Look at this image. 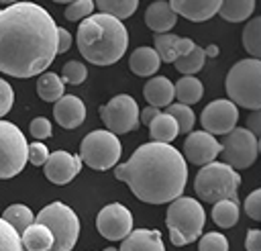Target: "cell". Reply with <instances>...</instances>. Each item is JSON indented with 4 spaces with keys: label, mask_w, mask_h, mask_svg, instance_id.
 <instances>
[{
    "label": "cell",
    "mask_w": 261,
    "mask_h": 251,
    "mask_svg": "<svg viewBox=\"0 0 261 251\" xmlns=\"http://www.w3.org/2000/svg\"><path fill=\"white\" fill-rule=\"evenodd\" d=\"M202 94H204V86H202V82H200L198 78H194V76H184V78H179L177 84L173 86V96H175L181 104H188V106L200 102Z\"/></svg>",
    "instance_id": "obj_23"
},
{
    "label": "cell",
    "mask_w": 261,
    "mask_h": 251,
    "mask_svg": "<svg viewBox=\"0 0 261 251\" xmlns=\"http://www.w3.org/2000/svg\"><path fill=\"white\" fill-rule=\"evenodd\" d=\"M94 12V0H73L65 8V18L67 20H82Z\"/></svg>",
    "instance_id": "obj_36"
},
{
    "label": "cell",
    "mask_w": 261,
    "mask_h": 251,
    "mask_svg": "<svg viewBox=\"0 0 261 251\" xmlns=\"http://www.w3.org/2000/svg\"><path fill=\"white\" fill-rule=\"evenodd\" d=\"M69 47H71V35L65 29L57 27V53H65Z\"/></svg>",
    "instance_id": "obj_43"
},
{
    "label": "cell",
    "mask_w": 261,
    "mask_h": 251,
    "mask_svg": "<svg viewBox=\"0 0 261 251\" xmlns=\"http://www.w3.org/2000/svg\"><path fill=\"white\" fill-rule=\"evenodd\" d=\"M57 55V24L35 2L0 10V71L12 78L43 73Z\"/></svg>",
    "instance_id": "obj_1"
},
{
    "label": "cell",
    "mask_w": 261,
    "mask_h": 251,
    "mask_svg": "<svg viewBox=\"0 0 261 251\" xmlns=\"http://www.w3.org/2000/svg\"><path fill=\"white\" fill-rule=\"evenodd\" d=\"M37 222L45 224L53 235V245L49 251H71L77 243L80 220L75 212L63 202H51L37 214Z\"/></svg>",
    "instance_id": "obj_7"
},
{
    "label": "cell",
    "mask_w": 261,
    "mask_h": 251,
    "mask_svg": "<svg viewBox=\"0 0 261 251\" xmlns=\"http://www.w3.org/2000/svg\"><path fill=\"white\" fill-rule=\"evenodd\" d=\"M147 127H149L151 139H153V141H159V143H169V141H173V139L179 135L177 122H175L167 112H159Z\"/></svg>",
    "instance_id": "obj_24"
},
{
    "label": "cell",
    "mask_w": 261,
    "mask_h": 251,
    "mask_svg": "<svg viewBox=\"0 0 261 251\" xmlns=\"http://www.w3.org/2000/svg\"><path fill=\"white\" fill-rule=\"evenodd\" d=\"M94 6H98V10L102 14H110L118 20L128 18L135 14L139 0H94Z\"/></svg>",
    "instance_id": "obj_27"
},
{
    "label": "cell",
    "mask_w": 261,
    "mask_h": 251,
    "mask_svg": "<svg viewBox=\"0 0 261 251\" xmlns=\"http://www.w3.org/2000/svg\"><path fill=\"white\" fill-rule=\"evenodd\" d=\"M255 10V0H220L218 12L228 22H241Z\"/></svg>",
    "instance_id": "obj_25"
},
{
    "label": "cell",
    "mask_w": 261,
    "mask_h": 251,
    "mask_svg": "<svg viewBox=\"0 0 261 251\" xmlns=\"http://www.w3.org/2000/svg\"><path fill=\"white\" fill-rule=\"evenodd\" d=\"M245 249H247V251H261V231L251 229V231L247 233Z\"/></svg>",
    "instance_id": "obj_42"
},
{
    "label": "cell",
    "mask_w": 261,
    "mask_h": 251,
    "mask_svg": "<svg viewBox=\"0 0 261 251\" xmlns=\"http://www.w3.org/2000/svg\"><path fill=\"white\" fill-rule=\"evenodd\" d=\"M204 61H206V55H204V49L194 45V49L188 53V55H181L173 61L175 69L184 76H194L196 71H200L204 67Z\"/></svg>",
    "instance_id": "obj_30"
},
{
    "label": "cell",
    "mask_w": 261,
    "mask_h": 251,
    "mask_svg": "<svg viewBox=\"0 0 261 251\" xmlns=\"http://www.w3.org/2000/svg\"><path fill=\"white\" fill-rule=\"evenodd\" d=\"M37 94L41 100L45 102H55L63 96V82L57 73L49 71V73H43L39 80H37Z\"/></svg>",
    "instance_id": "obj_28"
},
{
    "label": "cell",
    "mask_w": 261,
    "mask_h": 251,
    "mask_svg": "<svg viewBox=\"0 0 261 251\" xmlns=\"http://www.w3.org/2000/svg\"><path fill=\"white\" fill-rule=\"evenodd\" d=\"M194 41L190 39V37H177V43H175V51H177V57H181V55H188L192 49H194ZM175 57V59H177Z\"/></svg>",
    "instance_id": "obj_44"
},
{
    "label": "cell",
    "mask_w": 261,
    "mask_h": 251,
    "mask_svg": "<svg viewBox=\"0 0 261 251\" xmlns=\"http://www.w3.org/2000/svg\"><path fill=\"white\" fill-rule=\"evenodd\" d=\"M200 251H228V241L222 233H206L200 243H198Z\"/></svg>",
    "instance_id": "obj_37"
},
{
    "label": "cell",
    "mask_w": 261,
    "mask_h": 251,
    "mask_svg": "<svg viewBox=\"0 0 261 251\" xmlns=\"http://www.w3.org/2000/svg\"><path fill=\"white\" fill-rule=\"evenodd\" d=\"M53 116L63 129H75L86 118V104L77 96L63 94L59 100H55Z\"/></svg>",
    "instance_id": "obj_16"
},
{
    "label": "cell",
    "mask_w": 261,
    "mask_h": 251,
    "mask_svg": "<svg viewBox=\"0 0 261 251\" xmlns=\"http://www.w3.org/2000/svg\"><path fill=\"white\" fill-rule=\"evenodd\" d=\"M86 76H88V69L82 61H67L61 69V82L71 84V86L82 84L86 80Z\"/></svg>",
    "instance_id": "obj_35"
},
{
    "label": "cell",
    "mask_w": 261,
    "mask_h": 251,
    "mask_svg": "<svg viewBox=\"0 0 261 251\" xmlns=\"http://www.w3.org/2000/svg\"><path fill=\"white\" fill-rule=\"evenodd\" d=\"M53 2H59V4H65V2H73V0H53Z\"/></svg>",
    "instance_id": "obj_49"
},
{
    "label": "cell",
    "mask_w": 261,
    "mask_h": 251,
    "mask_svg": "<svg viewBox=\"0 0 261 251\" xmlns=\"http://www.w3.org/2000/svg\"><path fill=\"white\" fill-rule=\"evenodd\" d=\"M122 153V145L110 131H92L84 137L80 145V159L98 171L110 169L118 163Z\"/></svg>",
    "instance_id": "obj_8"
},
{
    "label": "cell",
    "mask_w": 261,
    "mask_h": 251,
    "mask_svg": "<svg viewBox=\"0 0 261 251\" xmlns=\"http://www.w3.org/2000/svg\"><path fill=\"white\" fill-rule=\"evenodd\" d=\"M29 131H31V135H33L35 139H47V137L53 135L51 122H49L45 116H37V118H33L31 124H29Z\"/></svg>",
    "instance_id": "obj_38"
},
{
    "label": "cell",
    "mask_w": 261,
    "mask_h": 251,
    "mask_svg": "<svg viewBox=\"0 0 261 251\" xmlns=\"http://www.w3.org/2000/svg\"><path fill=\"white\" fill-rule=\"evenodd\" d=\"M220 153V143L214 139V135L206 131L190 133L184 143V159H188L194 165H206Z\"/></svg>",
    "instance_id": "obj_14"
},
{
    "label": "cell",
    "mask_w": 261,
    "mask_h": 251,
    "mask_svg": "<svg viewBox=\"0 0 261 251\" xmlns=\"http://www.w3.org/2000/svg\"><path fill=\"white\" fill-rule=\"evenodd\" d=\"M2 218L20 235L29 224H33V218H35V216H33L31 208L24 206V204H10V206L4 210Z\"/></svg>",
    "instance_id": "obj_29"
},
{
    "label": "cell",
    "mask_w": 261,
    "mask_h": 251,
    "mask_svg": "<svg viewBox=\"0 0 261 251\" xmlns=\"http://www.w3.org/2000/svg\"><path fill=\"white\" fill-rule=\"evenodd\" d=\"M104 251H118V249H114V247H106Z\"/></svg>",
    "instance_id": "obj_50"
},
{
    "label": "cell",
    "mask_w": 261,
    "mask_h": 251,
    "mask_svg": "<svg viewBox=\"0 0 261 251\" xmlns=\"http://www.w3.org/2000/svg\"><path fill=\"white\" fill-rule=\"evenodd\" d=\"M212 220L220 229H230L239 220V202L237 200H218L212 208Z\"/></svg>",
    "instance_id": "obj_26"
},
{
    "label": "cell",
    "mask_w": 261,
    "mask_h": 251,
    "mask_svg": "<svg viewBox=\"0 0 261 251\" xmlns=\"http://www.w3.org/2000/svg\"><path fill=\"white\" fill-rule=\"evenodd\" d=\"M241 175L237 169L222 161H210L202 165V169L196 175L194 192L204 202H218V200H237Z\"/></svg>",
    "instance_id": "obj_6"
},
{
    "label": "cell",
    "mask_w": 261,
    "mask_h": 251,
    "mask_svg": "<svg viewBox=\"0 0 261 251\" xmlns=\"http://www.w3.org/2000/svg\"><path fill=\"white\" fill-rule=\"evenodd\" d=\"M218 155H222V163L230 165L232 169H247L255 163L259 155V141L251 131L234 127L230 133H226V139L220 143Z\"/></svg>",
    "instance_id": "obj_10"
},
{
    "label": "cell",
    "mask_w": 261,
    "mask_h": 251,
    "mask_svg": "<svg viewBox=\"0 0 261 251\" xmlns=\"http://www.w3.org/2000/svg\"><path fill=\"white\" fill-rule=\"evenodd\" d=\"M245 212L253 220H261V190H253L245 198Z\"/></svg>",
    "instance_id": "obj_39"
},
{
    "label": "cell",
    "mask_w": 261,
    "mask_h": 251,
    "mask_svg": "<svg viewBox=\"0 0 261 251\" xmlns=\"http://www.w3.org/2000/svg\"><path fill=\"white\" fill-rule=\"evenodd\" d=\"M175 43H177V35H171V33H157L155 35V41H153V49L155 53L159 55V59L163 63H173L175 57H177V51H175Z\"/></svg>",
    "instance_id": "obj_31"
},
{
    "label": "cell",
    "mask_w": 261,
    "mask_h": 251,
    "mask_svg": "<svg viewBox=\"0 0 261 251\" xmlns=\"http://www.w3.org/2000/svg\"><path fill=\"white\" fill-rule=\"evenodd\" d=\"M204 220H206L204 208L194 198L177 196L175 200H171L165 214V224L169 229L171 243L179 247L196 241L202 235Z\"/></svg>",
    "instance_id": "obj_5"
},
{
    "label": "cell",
    "mask_w": 261,
    "mask_h": 251,
    "mask_svg": "<svg viewBox=\"0 0 261 251\" xmlns=\"http://www.w3.org/2000/svg\"><path fill=\"white\" fill-rule=\"evenodd\" d=\"M77 49L94 65L116 63L128 45L126 27L110 14H90L77 27Z\"/></svg>",
    "instance_id": "obj_3"
},
{
    "label": "cell",
    "mask_w": 261,
    "mask_h": 251,
    "mask_svg": "<svg viewBox=\"0 0 261 251\" xmlns=\"http://www.w3.org/2000/svg\"><path fill=\"white\" fill-rule=\"evenodd\" d=\"M96 229L108 241H122L133 231V214L120 202L106 204L96 216Z\"/></svg>",
    "instance_id": "obj_12"
},
{
    "label": "cell",
    "mask_w": 261,
    "mask_h": 251,
    "mask_svg": "<svg viewBox=\"0 0 261 251\" xmlns=\"http://www.w3.org/2000/svg\"><path fill=\"white\" fill-rule=\"evenodd\" d=\"M159 65H161V59L153 47H139L130 53V59H128L130 71L137 76H143V78L153 76L159 69Z\"/></svg>",
    "instance_id": "obj_22"
},
{
    "label": "cell",
    "mask_w": 261,
    "mask_h": 251,
    "mask_svg": "<svg viewBox=\"0 0 261 251\" xmlns=\"http://www.w3.org/2000/svg\"><path fill=\"white\" fill-rule=\"evenodd\" d=\"M175 20L177 14L165 0H155L145 10V24L155 33H169V29L175 27Z\"/></svg>",
    "instance_id": "obj_18"
},
{
    "label": "cell",
    "mask_w": 261,
    "mask_h": 251,
    "mask_svg": "<svg viewBox=\"0 0 261 251\" xmlns=\"http://www.w3.org/2000/svg\"><path fill=\"white\" fill-rule=\"evenodd\" d=\"M243 45L251 53V57L259 59L261 55V18L255 16L243 31Z\"/></svg>",
    "instance_id": "obj_32"
},
{
    "label": "cell",
    "mask_w": 261,
    "mask_h": 251,
    "mask_svg": "<svg viewBox=\"0 0 261 251\" xmlns=\"http://www.w3.org/2000/svg\"><path fill=\"white\" fill-rule=\"evenodd\" d=\"M114 175L147 204H163L181 196L188 182L184 155L169 143H145L128 161L114 167Z\"/></svg>",
    "instance_id": "obj_2"
},
{
    "label": "cell",
    "mask_w": 261,
    "mask_h": 251,
    "mask_svg": "<svg viewBox=\"0 0 261 251\" xmlns=\"http://www.w3.org/2000/svg\"><path fill=\"white\" fill-rule=\"evenodd\" d=\"M49 157V151L45 147V143H31L29 151H27V161H31L33 165H43Z\"/></svg>",
    "instance_id": "obj_40"
},
{
    "label": "cell",
    "mask_w": 261,
    "mask_h": 251,
    "mask_svg": "<svg viewBox=\"0 0 261 251\" xmlns=\"http://www.w3.org/2000/svg\"><path fill=\"white\" fill-rule=\"evenodd\" d=\"M20 243L24 251H49L53 245V235L45 224L35 222L20 233Z\"/></svg>",
    "instance_id": "obj_21"
},
{
    "label": "cell",
    "mask_w": 261,
    "mask_h": 251,
    "mask_svg": "<svg viewBox=\"0 0 261 251\" xmlns=\"http://www.w3.org/2000/svg\"><path fill=\"white\" fill-rule=\"evenodd\" d=\"M239 120V108L230 100H214L210 102L200 116V122L206 133L210 135H226L237 127Z\"/></svg>",
    "instance_id": "obj_13"
},
{
    "label": "cell",
    "mask_w": 261,
    "mask_h": 251,
    "mask_svg": "<svg viewBox=\"0 0 261 251\" xmlns=\"http://www.w3.org/2000/svg\"><path fill=\"white\" fill-rule=\"evenodd\" d=\"M204 55H206V57H216V55H218V47H216V45H208V47L204 49Z\"/></svg>",
    "instance_id": "obj_47"
},
{
    "label": "cell",
    "mask_w": 261,
    "mask_h": 251,
    "mask_svg": "<svg viewBox=\"0 0 261 251\" xmlns=\"http://www.w3.org/2000/svg\"><path fill=\"white\" fill-rule=\"evenodd\" d=\"M143 96L149 102V106H155V108L167 106L173 100V84L165 76H155V78L147 80V84L143 88Z\"/></svg>",
    "instance_id": "obj_20"
},
{
    "label": "cell",
    "mask_w": 261,
    "mask_h": 251,
    "mask_svg": "<svg viewBox=\"0 0 261 251\" xmlns=\"http://www.w3.org/2000/svg\"><path fill=\"white\" fill-rule=\"evenodd\" d=\"M0 251H24L20 235L4 218H0Z\"/></svg>",
    "instance_id": "obj_34"
},
{
    "label": "cell",
    "mask_w": 261,
    "mask_h": 251,
    "mask_svg": "<svg viewBox=\"0 0 261 251\" xmlns=\"http://www.w3.org/2000/svg\"><path fill=\"white\" fill-rule=\"evenodd\" d=\"M29 143L18 127L0 118V180L14 178L27 165Z\"/></svg>",
    "instance_id": "obj_9"
},
{
    "label": "cell",
    "mask_w": 261,
    "mask_h": 251,
    "mask_svg": "<svg viewBox=\"0 0 261 251\" xmlns=\"http://www.w3.org/2000/svg\"><path fill=\"white\" fill-rule=\"evenodd\" d=\"M161 110L159 108H155V106H147V108H143V110H139V122H143V124H149L157 114H159Z\"/></svg>",
    "instance_id": "obj_46"
},
{
    "label": "cell",
    "mask_w": 261,
    "mask_h": 251,
    "mask_svg": "<svg viewBox=\"0 0 261 251\" xmlns=\"http://www.w3.org/2000/svg\"><path fill=\"white\" fill-rule=\"evenodd\" d=\"M247 131H251L255 137L261 135V110H253V114L249 116V129Z\"/></svg>",
    "instance_id": "obj_45"
},
{
    "label": "cell",
    "mask_w": 261,
    "mask_h": 251,
    "mask_svg": "<svg viewBox=\"0 0 261 251\" xmlns=\"http://www.w3.org/2000/svg\"><path fill=\"white\" fill-rule=\"evenodd\" d=\"M45 165V178L57 186L69 184L82 169V159L80 155H71L67 151H55L49 153Z\"/></svg>",
    "instance_id": "obj_15"
},
{
    "label": "cell",
    "mask_w": 261,
    "mask_h": 251,
    "mask_svg": "<svg viewBox=\"0 0 261 251\" xmlns=\"http://www.w3.org/2000/svg\"><path fill=\"white\" fill-rule=\"evenodd\" d=\"M12 102H14V94H12V88L6 80L0 78V118L12 108Z\"/></svg>",
    "instance_id": "obj_41"
},
{
    "label": "cell",
    "mask_w": 261,
    "mask_h": 251,
    "mask_svg": "<svg viewBox=\"0 0 261 251\" xmlns=\"http://www.w3.org/2000/svg\"><path fill=\"white\" fill-rule=\"evenodd\" d=\"M226 94L232 104L245 106L249 110L261 108V61L255 57L237 61L224 82Z\"/></svg>",
    "instance_id": "obj_4"
},
{
    "label": "cell",
    "mask_w": 261,
    "mask_h": 251,
    "mask_svg": "<svg viewBox=\"0 0 261 251\" xmlns=\"http://www.w3.org/2000/svg\"><path fill=\"white\" fill-rule=\"evenodd\" d=\"M169 6L175 14L194 22H202L218 12L220 0H169Z\"/></svg>",
    "instance_id": "obj_17"
},
{
    "label": "cell",
    "mask_w": 261,
    "mask_h": 251,
    "mask_svg": "<svg viewBox=\"0 0 261 251\" xmlns=\"http://www.w3.org/2000/svg\"><path fill=\"white\" fill-rule=\"evenodd\" d=\"M100 118L106 131L114 135H122L139 127V106L133 96L118 94L112 100H108L104 106H100Z\"/></svg>",
    "instance_id": "obj_11"
},
{
    "label": "cell",
    "mask_w": 261,
    "mask_h": 251,
    "mask_svg": "<svg viewBox=\"0 0 261 251\" xmlns=\"http://www.w3.org/2000/svg\"><path fill=\"white\" fill-rule=\"evenodd\" d=\"M16 2H18V0H0V4H8V6H10V4H16Z\"/></svg>",
    "instance_id": "obj_48"
},
{
    "label": "cell",
    "mask_w": 261,
    "mask_h": 251,
    "mask_svg": "<svg viewBox=\"0 0 261 251\" xmlns=\"http://www.w3.org/2000/svg\"><path fill=\"white\" fill-rule=\"evenodd\" d=\"M175 122H177V131L179 133H190L192 127H194V110L188 106V104H181V102H175V104H167V110H165Z\"/></svg>",
    "instance_id": "obj_33"
},
{
    "label": "cell",
    "mask_w": 261,
    "mask_h": 251,
    "mask_svg": "<svg viewBox=\"0 0 261 251\" xmlns=\"http://www.w3.org/2000/svg\"><path fill=\"white\" fill-rule=\"evenodd\" d=\"M118 251H165V247L159 231L137 229L122 239V245Z\"/></svg>",
    "instance_id": "obj_19"
}]
</instances>
